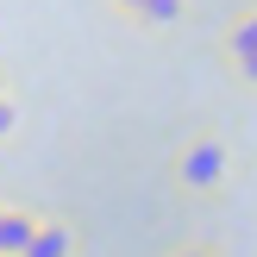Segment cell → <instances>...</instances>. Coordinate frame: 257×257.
Instances as JSON below:
<instances>
[{
    "label": "cell",
    "instance_id": "1",
    "mask_svg": "<svg viewBox=\"0 0 257 257\" xmlns=\"http://www.w3.org/2000/svg\"><path fill=\"white\" fill-rule=\"evenodd\" d=\"M170 176H176V188H182V195H220L226 176H232V151H226V138H213V132L188 138V145L176 151Z\"/></svg>",
    "mask_w": 257,
    "mask_h": 257
},
{
    "label": "cell",
    "instance_id": "2",
    "mask_svg": "<svg viewBox=\"0 0 257 257\" xmlns=\"http://www.w3.org/2000/svg\"><path fill=\"white\" fill-rule=\"evenodd\" d=\"M19 257H75V226L69 220H38L32 245H25Z\"/></svg>",
    "mask_w": 257,
    "mask_h": 257
},
{
    "label": "cell",
    "instance_id": "3",
    "mask_svg": "<svg viewBox=\"0 0 257 257\" xmlns=\"http://www.w3.org/2000/svg\"><path fill=\"white\" fill-rule=\"evenodd\" d=\"M32 232H38V220H32V213L7 207V213H0V257H19L25 245H32Z\"/></svg>",
    "mask_w": 257,
    "mask_h": 257
},
{
    "label": "cell",
    "instance_id": "4",
    "mask_svg": "<svg viewBox=\"0 0 257 257\" xmlns=\"http://www.w3.org/2000/svg\"><path fill=\"white\" fill-rule=\"evenodd\" d=\"M245 57H257V7L226 25V63H245Z\"/></svg>",
    "mask_w": 257,
    "mask_h": 257
},
{
    "label": "cell",
    "instance_id": "5",
    "mask_svg": "<svg viewBox=\"0 0 257 257\" xmlns=\"http://www.w3.org/2000/svg\"><path fill=\"white\" fill-rule=\"evenodd\" d=\"M182 13H188V0H138L132 19H138V25H176Z\"/></svg>",
    "mask_w": 257,
    "mask_h": 257
},
{
    "label": "cell",
    "instance_id": "6",
    "mask_svg": "<svg viewBox=\"0 0 257 257\" xmlns=\"http://www.w3.org/2000/svg\"><path fill=\"white\" fill-rule=\"evenodd\" d=\"M232 69H238V82H245V88H257V57H245V63H232Z\"/></svg>",
    "mask_w": 257,
    "mask_h": 257
},
{
    "label": "cell",
    "instance_id": "7",
    "mask_svg": "<svg viewBox=\"0 0 257 257\" xmlns=\"http://www.w3.org/2000/svg\"><path fill=\"white\" fill-rule=\"evenodd\" d=\"M13 119H19V113H13V100H7V94H0V138H7V132H13Z\"/></svg>",
    "mask_w": 257,
    "mask_h": 257
},
{
    "label": "cell",
    "instance_id": "8",
    "mask_svg": "<svg viewBox=\"0 0 257 257\" xmlns=\"http://www.w3.org/2000/svg\"><path fill=\"white\" fill-rule=\"evenodd\" d=\"M113 7H119V13H125V19H132V7H138V0H113Z\"/></svg>",
    "mask_w": 257,
    "mask_h": 257
},
{
    "label": "cell",
    "instance_id": "9",
    "mask_svg": "<svg viewBox=\"0 0 257 257\" xmlns=\"http://www.w3.org/2000/svg\"><path fill=\"white\" fill-rule=\"evenodd\" d=\"M176 257H213V251H176Z\"/></svg>",
    "mask_w": 257,
    "mask_h": 257
},
{
    "label": "cell",
    "instance_id": "10",
    "mask_svg": "<svg viewBox=\"0 0 257 257\" xmlns=\"http://www.w3.org/2000/svg\"><path fill=\"white\" fill-rule=\"evenodd\" d=\"M0 88H7V82H0Z\"/></svg>",
    "mask_w": 257,
    "mask_h": 257
}]
</instances>
